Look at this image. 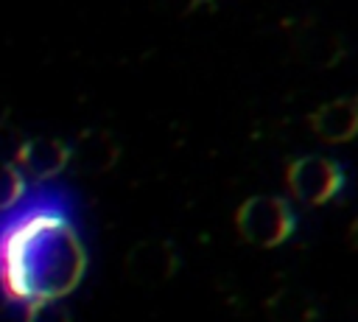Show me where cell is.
<instances>
[{"instance_id":"6da1fadb","label":"cell","mask_w":358,"mask_h":322,"mask_svg":"<svg viewBox=\"0 0 358 322\" xmlns=\"http://www.w3.org/2000/svg\"><path fill=\"white\" fill-rule=\"evenodd\" d=\"M87 269L76 227L53 210H31L0 235V291L39 305L70 294Z\"/></svg>"},{"instance_id":"7a4b0ae2","label":"cell","mask_w":358,"mask_h":322,"mask_svg":"<svg viewBox=\"0 0 358 322\" xmlns=\"http://www.w3.org/2000/svg\"><path fill=\"white\" fill-rule=\"evenodd\" d=\"M238 232L255 246H280L294 232V210L280 196H252L235 213Z\"/></svg>"},{"instance_id":"3957f363","label":"cell","mask_w":358,"mask_h":322,"mask_svg":"<svg viewBox=\"0 0 358 322\" xmlns=\"http://www.w3.org/2000/svg\"><path fill=\"white\" fill-rule=\"evenodd\" d=\"M285 182H288V190L305 202V204H324L330 202L341 185H344V171L336 160H327V157H299V160H291L288 162V171H285Z\"/></svg>"},{"instance_id":"277c9868","label":"cell","mask_w":358,"mask_h":322,"mask_svg":"<svg viewBox=\"0 0 358 322\" xmlns=\"http://www.w3.org/2000/svg\"><path fill=\"white\" fill-rule=\"evenodd\" d=\"M179 258L168 241H140L126 255V274L137 286H159L173 277Z\"/></svg>"},{"instance_id":"5b68a950","label":"cell","mask_w":358,"mask_h":322,"mask_svg":"<svg viewBox=\"0 0 358 322\" xmlns=\"http://www.w3.org/2000/svg\"><path fill=\"white\" fill-rule=\"evenodd\" d=\"M291 50L305 64L330 67L344 56V42L319 20L308 17V20H296V31L291 34Z\"/></svg>"},{"instance_id":"8992f818","label":"cell","mask_w":358,"mask_h":322,"mask_svg":"<svg viewBox=\"0 0 358 322\" xmlns=\"http://www.w3.org/2000/svg\"><path fill=\"white\" fill-rule=\"evenodd\" d=\"M117 157H120V148L109 132L87 129L70 146L67 165H73L78 174H103L117 162Z\"/></svg>"},{"instance_id":"52a82bcc","label":"cell","mask_w":358,"mask_h":322,"mask_svg":"<svg viewBox=\"0 0 358 322\" xmlns=\"http://www.w3.org/2000/svg\"><path fill=\"white\" fill-rule=\"evenodd\" d=\"M70 162V146L56 140V137H34L25 140L17 165L31 176V179H50L62 174Z\"/></svg>"},{"instance_id":"ba28073f","label":"cell","mask_w":358,"mask_h":322,"mask_svg":"<svg viewBox=\"0 0 358 322\" xmlns=\"http://www.w3.org/2000/svg\"><path fill=\"white\" fill-rule=\"evenodd\" d=\"M310 129L327 143H344L358 134V106L352 98H336L308 118Z\"/></svg>"},{"instance_id":"9c48e42d","label":"cell","mask_w":358,"mask_h":322,"mask_svg":"<svg viewBox=\"0 0 358 322\" xmlns=\"http://www.w3.org/2000/svg\"><path fill=\"white\" fill-rule=\"evenodd\" d=\"M266 314L271 322H310L316 316V305L308 294L296 288H282L266 302Z\"/></svg>"},{"instance_id":"30bf717a","label":"cell","mask_w":358,"mask_h":322,"mask_svg":"<svg viewBox=\"0 0 358 322\" xmlns=\"http://www.w3.org/2000/svg\"><path fill=\"white\" fill-rule=\"evenodd\" d=\"M25 193V179L22 171L17 165H6L0 162V210H8L11 204H17Z\"/></svg>"},{"instance_id":"8fae6325","label":"cell","mask_w":358,"mask_h":322,"mask_svg":"<svg viewBox=\"0 0 358 322\" xmlns=\"http://www.w3.org/2000/svg\"><path fill=\"white\" fill-rule=\"evenodd\" d=\"M22 146H25V137H22L14 126L3 123V126H0V162H6V165H17Z\"/></svg>"},{"instance_id":"7c38bea8","label":"cell","mask_w":358,"mask_h":322,"mask_svg":"<svg viewBox=\"0 0 358 322\" xmlns=\"http://www.w3.org/2000/svg\"><path fill=\"white\" fill-rule=\"evenodd\" d=\"M28 322H70V314L56 302H39V305H31Z\"/></svg>"},{"instance_id":"4fadbf2b","label":"cell","mask_w":358,"mask_h":322,"mask_svg":"<svg viewBox=\"0 0 358 322\" xmlns=\"http://www.w3.org/2000/svg\"><path fill=\"white\" fill-rule=\"evenodd\" d=\"M210 0H154V6L162 11V14H171V17H185V14H193L199 6H204Z\"/></svg>"},{"instance_id":"5bb4252c","label":"cell","mask_w":358,"mask_h":322,"mask_svg":"<svg viewBox=\"0 0 358 322\" xmlns=\"http://www.w3.org/2000/svg\"><path fill=\"white\" fill-rule=\"evenodd\" d=\"M31 316V305L8 300L6 305H0V322H28Z\"/></svg>"},{"instance_id":"9a60e30c","label":"cell","mask_w":358,"mask_h":322,"mask_svg":"<svg viewBox=\"0 0 358 322\" xmlns=\"http://www.w3.org/2000/svg\"><path fill=\"white\" fill-rule=\"evenodd\" d=\"M8 120V104H6V98L0 95V126Z\"/></svg>"},{"instance_id":"2e32d148","label":"cell","mask_w":358,"mask_h":322,"mask_svg":"<svg viewBox=\"0 0 358 322\" xmlns=\"http://www.w3.org/2000/svg\"><path fill=\"white\" fill-rule=\"evenodd\" d=\"M350 244L358 249V218L352 221V227H350Z\"/></svg>"},{"instance_id":"e0dca14e","label":"cell","mask_w":358,"mask_h":322,"mask_svg":"<svg viewBox=\"0 0 358 322\" xmlns=\"http://www.w3.org/2000/svg\"><path fill=\"white\" fill-rule=\"evenodd\" d=\"M352 101H355V106H358V95H355V98H352Z\"/></svg>"}]
</instances>
